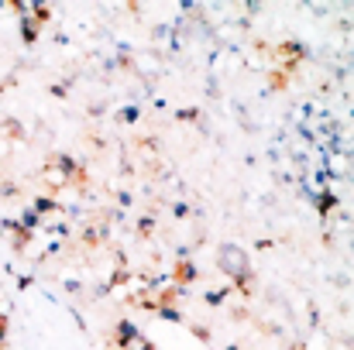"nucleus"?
I'll use <instances>...</instances> for the list:
<instances>
[{
	"instance_id": "obj_1",
	"label": "nucleus",
	"mask_w": 354,
	"mask_h": 350,
	"mask_svg": "<svg viewBox=\"0 0 354 350\" xmlns=\"http://www.w3.org/2000/svg\"><path fill=\"white\" fill-rule=\"evenodd\" d=\"M217 264H221V271H224V275H231V278H234L241 289L248 285V278H251V264H248V251H244V247H237V244H224V247H221V254H217Z\"/></svg>"
},
{
	"instance_id": "obj_2",
	"label": "nucleus",
	"mask_w": 354,
	"mask_h": 350,
	"mask_svg": "<svg viewBox=\"0 0 354 350\" xmlns=\"http://www.w3.org/2000/svg\"><path fill=\"white\" fill-rule=\"evenodd\" d=\"M138 337H141V333H138V327H134L131 320H120V323H118V337H114V344H118L120 350H127L131 344H134V340H138Z\"/></svg>"
},
{
	"instance_id": "obj_3",
	"label": "nucleus",
	"mask_w": 354,
	"mask_h": 350,
	"mask_svg": "<svg viewBox=\"0 0 354 350\" xmlns=\"http://www.w3.org/2000/svg\"><path fill=\"white\" fill-rule=\"evenodd\" d=\"M313 206L320 210V217H327L330 210H337V196H334L330 189H324V193H317V200H313Z\"/></svg>"
},
{
	"instance_id": "obj_4",
	"label": "nucleus",
	"mask_w": 354,
	"mask_h": 350,
	"mask_svg": "<svg viewBox=\"0 0 354 350\" xmlns=\"http://www.w3.org/2000/svg\"><path fill=\"white\" fill-rule=\"evenodd\" d=\"M38 224H41V217H38V213H35V210L28 206V210L21 213V224H17V227H21V233H31L35 227H38Z\"/></svg>"
},
{
	"instance_id": "obj_5",
	"label": "nucleus",
	"mask_w": 354,
	"mask_h": 350,
	"mask_svg": "<svg viewBox=\"0 0 354 350\" xmlns=\"http://www.w3.org/2000/svg\"><path fill=\"white\" fill-rule=\"evenodd\" d=\"M55 165H59V168H62V175H66V179H69V175H76V172H80V168H76V162H73V158H69V155H59V158H55Z\"/></svg>"
},
{
	"instance_id": "obj_6",
	"label": "nucleus",
	"mask_w": 354,
	"mask_h": 350,
	"mask_svg": "<svg viewBox=\"0 0 354 350\" xmlns=\"http://www.w3.org/2000/svg\"><path fill=\"white\" fill-rule=\"evenodd\" d=\"M155 313H158L162 320H169V323H183V313H179V309H172V306H158Z\"/></svg>"
},
{
	"instance_id": "obj_7",
	"label": "nucleus",
	"mask_w": 354,
	"mask_h": 350,
	"mask_svg": "<svg viewBox=\"0 0 354 350\" xmlns=\"http://www.w3.org/2000/svg\"><path fill=\"white\" fill-rule=\"evenodd\" d=\"M179 278H183V282H189V278H196V268H193L189 261H183V268H179Z\"/></svg>"
},
{
	"instance_id": "obj_8",
	"label": "nucleus",
	"mask_w": 354,
	"mask_h": 350,
	"mask_svg": "<svg viewBox=\"0 0 354 350\" xmlns=\"http://www.w3.org/2000/svg\"><path fill=\"white\" fill-rule=\"evenodd\" d=\"M48 210H55V203H52V200H38V203H35V213H38V217H41V213H48Z\"/></svg>"
},
{
	"instance_id": "obj_9",
	"label": "nucleus",
	"mask_w": 354,
	"mask_h": 350,
	"mask_svg": "<svg viewBox=\"0 0 354 350\" xmlns=\"http://www.w3.org/2000/svg\"><path fill=\"white\" fill-rule=\"evenodd\" d=\"M224 295H227V289H224V292H207V306H221Z\"/></svg>"
},
{
	"instance_id": "obj_10",
	"label": "nucleus",
	"mask_w": 354,
	"mask_h": 350,
	"mask_svg": "<svg viewBox=\"0 0 354 350\" xmlns=\"http://www.w3.org/2000/svg\"><path fill=\"white\" fill-rule=\"evenodd\" d=\"M17 220H0V233H17Z\"/></svg>"
},
{
	"instance_id": "obj_11",
	"label": "nucleus",
	"mask_w": 354,
	"mask_h": 350,
	"mask_svg": "<svg viewBox=\"0 0 354 350\" xmlns=\"http://www.w3.org/2000/svg\"><path fill=\"white\" fill-rule=\"evenodd\" d=\"M120 120H127V124L138 120V107H124V110H120Z\"/></svg>"
},
{
	"instance_id": "obj_12",
	"label": "nucleus",
	"mask_w": 354,
	"mask_h": 350,
	"mask_svg": "<svg viewBox=\"0 0 354 350\" xmlns=\"http://www.w3.org/2000/svg\"><path fill=\"white\" fill-rule=\"evenodd\" d=\"M138 227H141V233H148L151 227H155V220H151V217H141V224H138Z\"/></svg>"
},
{
	"instance_id": "obj_13",
	"label": "nucleus",
	"mask_w": 354,
	"mask_h": 350,
	"mask_svg": "<svg viewBox=\"0 0 354 350\" xmlns=\"http://www.w3.org/2000/svg\"><path fill=\"white\" fill-rule=\"evenodd\" d=\"M172 213H176V217H186V213H189V206H186V203H176V206H172Z\"/></svg>"
},
{
	"instance_id": "obj_14",
	"label": "nucleus",
	"mask_w": 354,
	"mask_h": 350,
	"mask_svg": "<svg viewBox=\"0 0 354 350\" xmlns=\"http://www.w3.org/2000/svg\"><path fill=\"white\" fill-rule=\"evenodd\" d=\"M196 337H200V340L207 344V340H210V330H207V327H196Z\"/></svg>"
},
{
	"instance_id": "obj_15",
	"label": "nucleus",
	"mask_w": 354,
	"mask_h": 350,
	"mask_svg": "<svg viewBox=\"0 0 354 350\" xmlns=\"http://www.w3.org/2000/svg\"><path fill=\"white\" fill-rule=\"evenodd\" d=\"M227 350H241V347H227Z\"/></svg>"
}]
</instances>
